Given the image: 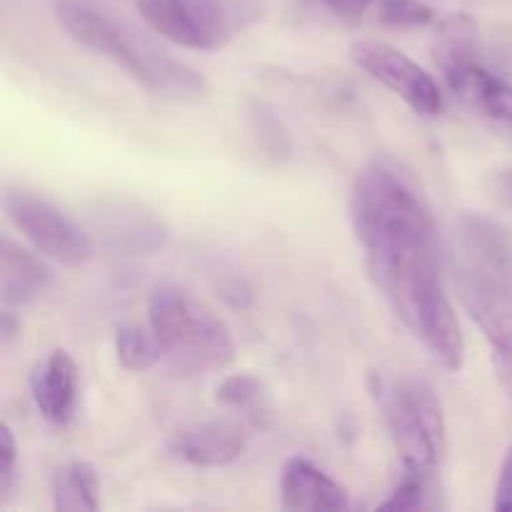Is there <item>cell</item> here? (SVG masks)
<instances>
[{"instance_id": "2", "label": "cell", "mask_w": 512, "mask_h": 512, "mask_svg": "<svg viewBox=\"0 0 512 512\" xmlns=\"http://www.w3.org/2000/svg\"><path fill=\"white\" fill-rule=\"evenodd\" d=\"M60 25L75 43L113 60L145 90L173 103H193L208 93V80L173 58L150 35L90 0H58Z\"/></svg>"}, {"instance_id": "8", "label": "cell", "mask_w": 512, "mask_h": 512, "mask_svg": "<svg viewBox=\"0 0 512 512\" xmlns=\"http://www.w3.org/2000/svg\"><path fill=\"white\" fill-rule=\"evenodd\" d=\"M350 58L370 78L383 83L400 100H405L415 113L438 115L443 110L445 100L440 85L435 83L433 75L425 73L403 50L380 43V40H358L350 48Z\"/></svg>"}, {"instance_id": "18", "label": "cell", "mask_w": 512, "mask_h": 512, "mask_svg": "<svg viewBox=\"0 0 512 512\" xmlns=\"http://www.w3.org/2000/svg\"><path fill=\"white\" fill-rule=\"evenodd\" d=\"M433 53L435 63H438L443 73L455 68V65L475 60V53H478V30H475L473 18L465 13L445 18L440 23L438 33H435Z\"/></svg>"}, {"instance_id": "6", "label": "cell", "mask_w": 512, "mask_h": 512, "mask_svg": "<svg viewBox=\"0 0 512 512\" xmlns=\"http://www.w3.org/2000/svg\"><path fill=\"white\" fill-rule=\"evenodd\" d=\"M3 205L15 228L45 258L60 265H83L93 258V238L43 195L25 188H13L5 193Z\"/></svg>"}, {"instance_id": "15", "label": "cell", "mask_w": 512, "mask_h": 512, "mask_svg": "<svg viewBox=\"0 0 512 512\" xmlns=\"http://www.w3.org/2000/svg\"><path fill=\"white\" fill-rule=\"evenodd\" d=\"M50 285V268L3 235L0 243V298L5 308H25Z\"/></svg>"}, {"instance_id": "10", "label": "cell", "mask_w": 512, "mask_h": 512, "mask_svg": "<svg viewBox=\"0 0 512 512\" xmlns=\"http://www.w3.org/2000/svg\"><path fill=\"white\" fill-rule=\"evenodd\" d=\"M458 288L465 310L498 355L512 365V285L458 270Z\"/></svg>"}, {"instance_id": "25", "label": "cell", "mask_w": 512, "mask_h": 512, "mask_svg": "<svg viewBox=\"0 0 512 512\" xmlns=\"http://www.w3.org/2000/svg\"><path fill=\"white\" fill-rule=\"evenodd\" d=\"M495 510L512 512V445L500 468L498 488H495Z\"/></svg>"}, {"instance_id": "27", "label": "cell", "mask_w": 512, "mask_h": 512, "mask_svg": "<svg viewBox=\"0 0 512 512\" xmlns=\"http://www.w3.org/2000/svg\"><path fill=\"white\" fill-rule=\"evenodd\" d=\"M15 330H20V323L13 318V313H10V310H5L3 323H0V333H3L0 338H3V345L10 343V338L15 335Z\"/></svg>"}, {"instance_id": "1", "label": "cell", "mask_w": 512, "mask_h": 512, "mask_svg": "<svg viewBox=\"0 0 512 512\" xmlns=\"http://www.w3.org/2000/svg\"><path fill=\"white\" fill-rule=\"evenodd\" d=\"M365 268L400 323L423 343L435 363L450 373L463 368L465 343L458 315L445 293L438 243L365 255Z\"/></svg>"}, {"instance_id": "9", "label": "cell", "mask_w": 512, "mask_h": 512, "mask_svg": "<svg viewBox=\"0 0 512 512\" xmlns=\"http://www.w3.org/2000/svg\"><path fill=\"white\" fill-rule=\"evenodd\" d=\"M93 228L100 233V240L120 255L158 253L170 238L163 218H158L153 210H145L143 205L125 200L100 203L93 213Z\"/></svg>"}, {"instance_id": "28", "label": "cell", "mask_w": 512, "mask_h": 512, "mask_svg": "<svg viewBox=\"0 0 512 512\" xmlns=\"http://www.w3.org/2000/svg\"><path fill=\"white\" fill-rule=\"evenodd\" d=\"M500 370H503L505 385H508V390L512 393V365H500Z\"/></svg>"}, {"instance_id": "3", "label": "cell", "mask_w": 512, "mask_h": 512, "mask_svg": "<svg viewBox=\"0 0 512 512\" xmlns=\"http://www.w3.org/2000/svg\"><path fill=\"white\" fill-rule=\"evenodd\" d=\"M350 223L363 255L433 243L435 223L418 190L383 163L363 168L350 190Z\"/></svg>"}, {"instance_id": "24", "label": "cell", "mask_w": 512, "mask_h": 512, "mask_svg": "<svg viewBox=\"0 0 512 512\" xmlns=\"http://www.w3.org/2000/svg\"><path fill=\"white\" fill-rule=\"evenodd\" d=\"M325 8L333 15H338L345 23H358L363 20V15L368 13V8L373 5V0H320Z\"/></svg>"}, {"instance_id": "21", "label": "cell", "mask_w": 512, "mask_h": 512, "mask_svg": "<svg viewBox=\"0 0 512 512\" xmlns=\"http://www.w3.org/2000/svg\"><path fill=\"white\" fill-rule=\"evenodd\" d=\"M435 478H420V475H408L403 473L398 488L390 493L388 500L378 503V510H428L435 508V490H433Z\"/></svg>"}, {"instance_id": "4", "label": "cell", "mask_w": 512, "mask_h": 512, "mask_svg": "<svg viewBox=\"0 0 512 512\" xmlns=\"http://www.w3.org/2000/svg\"><path fill=\"white\" fill-rule=\"evenodd\" d=\"M150 330L160 358L183 378L223 370L233 363L235 345L218 315L178 285H160L148 305Z\"/></svg>"}, {"instance_id": "11", "label": "cell", "mask_w": 512, "mask_h": 512, "mask_svg": "<svg viewBox=\"0 0 512 512\" xmlns=\"http://www.w3.org/2000/svg\"><path fill=\"white\" fill-rule=\"evenodd\" d=\"M460 270L512 285V240L495 220L465 215L458 228Z\"/></svg>"}, {"instance_id": "13", "label": "cell", "mask_w": 512, "mask_h": 512, "mask_svg": "<svg viewBox=\"0 0 512 512\" xmlns=\"http://www.w3.org/2000/svg\"><path fill=\"white\" fill-rule=\"evenodd\" d=\"M170 448L185 463L220 468L243 455L245 433L233 420H203L175 433Z\"/></svg>"}, {"instance_id": "12", "label": "cell", "mask_w": 512, "mask_h": 512, "mask_svg": "<svg viewBox=\"0 0 512 512\" xmlns=\"http://www.w3.org/2000/svg\"><path fill=\"white\" fill-rule=\"evenodd\" d=\"M30 393L35 408L48 423L65 428L75 415L78 403V368L63 350L50 353L43 363L35 365L30 375Z\"/></svg>"}, {"instance_id": "19", "label": "cell", "mask_w": 512, "mask_h": 512, "mask_svg": "<svg viewBox=\"0 0 512 512\" xmlns=\"http://www.w3.org/2000/svg\"><path fill=\"white\" fill-rule=\"evenodd\" d=\"M115 353H118L120 365L125 370H133V373H145L158 360H163L153 330L140 328L138 323L120 325L118 333H115Z\"/></svg>"}, {"instance_id": "17", "label": "cell", "mask_w": 512, "mask_h": 512, "mask_svg": "<svg viewBox=\"0 0 512 512\" xmlns=\"http://www.w3.org/2000/svg\"><path fill=\"white\" fill-rule=\"evenodd\" d=\"M53 508L63 512L98 510V473L85 460H70L53 475Z\"/></svg>"}, {"instance_id": "16", "label": "cell", "mask_w": 512, "mask_h": 512, "mask_svg": "<svg viewBox=\"0 0 512 512\" xmlns=\"http://www.w3.org/2000/svg\"><path fill=\"white\" fill-rule=\"evenodd\" d=\"M450 90L478 113L512 125V88L503 78L485 70L478 60H468L445 70Z\"/></svg>"}, {"instance_id": "20", "label": "cell", "mask_w": 512, "mask_h": 512, "mask_svg": "<svg viewBox=\"0 0 512 512\" xmlns=\"http://www.w3.org/2000/svg\"><path fill=\"white\" fill-rule=\"evenodd\" d=\"M215 400L228 410H243L245 415H258V410H263L265 388L255 375H228L215 390Z\"/></svg>"}, {"instance_id": "22", "label": "cell", "mask_w": 512, "mask_h": 512, "mask_svg": "<svg viewBox=\"0 0 512 512\" xmlns=\"http://www.w3.org/2000/svg\"><path fill=\"white\" fill-rule=\"evenodd\" d=\"M378 18L388 28H425L435 13L423 0H380Z\"/></svg>"}, {"instance_id": "7", "label": "cell", "mask_w": 512, "mask_h": 512, "mask_svg": "<svg viewBox=\"0 0 512 512\" xmlns=\"http://www.w3.org/2000/svg\"><path fill=\"white\" fill-rule=\"evenodd\" d=\"M145 23L188 50H218L233 35L225 0H133Z\"/></svg>"}, {"instance_id": "5", "label": "cell", "mask_w": 512, "mask_h": 512, "mask_svg": "<svg viewBox=\"0 0 512 512\" xmlns=\"http://www.w3.org/2000/svg\"><path fill=\"white\" fill-rule=\"evenodd\" d=\"M370 393L383 410L403 473L435 478L445 453V420L435 390L420 378L370 375Z\"/></svg>"}, {"instance_id": "14", "label": "cell", "mask_w": 512, "mask_h": 512, "mask_svg": "<svg viewBox=\"0 0 512 512\" xmlns=\"http://www.w3.org/2000/svg\"><path fill=\"white\" fill-rule=\"evenodd\" d=\"M280 490H283V508L290 512L350 508L348 490L308 458H290L285 463Z\"/></svg>"}, {"instance_id": "23", "label": "cell", "mask_w": 512, "mask_h": 512, "mask_svg": "<svg viewBox=\"0 0 512 512\" xmlns=\"http://www.w3.org/2000/svg\"><path fill=\"white\" fill-rule=\"evenodd\" d=\"M15 463H18V445L13 430L3 425L0 430V503H8L15 485Z\"/></svg>"}, {"instance_id": "26", "label": "cell", "mask_w": 512, "mask_h": 512, "mask_svg": "<svg viewBox=\"0 0 512 512\" xmlns=\"http://www.w3.org/2000/svg\"><path fill=\"white\" fill-rule=\"evenodd\" d=\"M220 293L235 308H248L250 305V288L240 278H230L225 283H220Z\"/></svg>"}]
</instances>
